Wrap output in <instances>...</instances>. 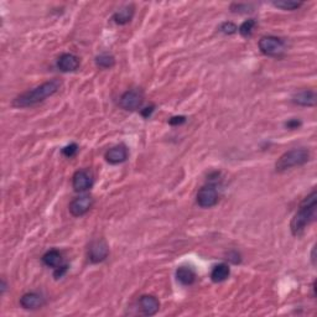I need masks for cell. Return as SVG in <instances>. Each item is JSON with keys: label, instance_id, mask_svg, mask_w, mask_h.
<instances>
[{"label": "cell", "instance_id": "cell-10", "mask_svg": "<svg viewBox=\"0 0 317 317\" xmlns=\"http://www.w3.org/2000/svg\"><path fill=\"white\" fill-rule=\"evenodd\" d=\"M128 155V147L124 145V144H119V145H115L113 147H110L107 152H105L104 158L108 164L110 165H119V164H123L127 161Z\"/></svg>", "mask_w": 317, "mask_h": 317}, {"label": "cell", "instance_id": "cell-4", "mask_svg": "<svg viewBox=\"0 0 317 317\" xmlns=\"http://www.w3.org/2000/svg\"><path fill=\"white\" fill-rule=\"evenodd\" d=\"M260 52L265 56L276 57L285 51V43L276 36H263L258 43Z\"/></svg>", "mask_w": 317, "mask_h": 317}, {"label": "cell", "instance_id": "cell-29", "mask_svg": "<svg viewBox=\"0 0 317 317\" xmlns=\"http://www.w3.org/2000/svg\"><path fill=\"white\" fill-rule=\"evenodd\" d=\"M311 263L313 266H316V246H313L312 252H311Z\"/></svg>", "mask_w": 317, "mask_h": 317}, {"label": "cell", "instance_id": "cell-14", "mask_svg": "<svg viewBox=\"0 0 317 317\" xmlns=\"http://www.w3.org/2000/svg\"><path fill=\"white\" fill-rule=\"evenodd\" d=\"M57 67L61 72H74L80 67V58L73 54H62L57 60Z\"/></svg>", "mask_w": 317, "mask_h": 317}, {"label": "cell", "instance_id": "cell-7", "mask_svg": "<svg viewBox=\"0 0 317 317\" xmlns=\"http://www.w3.org/2000/svg\"><path fill=\"white\" fill-rule=\"evenodd\" d=\"M109 255V248L105 241L103 239H97L93 241L88 247V259L91 263L98 264L104 261Z\"/></svg>", "mask_w": 317, "mask_h": 317}, {"label": "cell", "instance_id": "cell-16", "mask_svg": "<svg viewBox=\"0 0 317 317\" xmlns=\"http://www.w3.org/2000/svg\"><path fill=\"white\" fill-rule=\"evenodd\" d=\"M176 279L185 286L192 285L196 282V272L190 266H180L176 270Z\"/></svg>", "mask_w": 317, "mask_h": 317}, {"label": "cell", "instance_id": "cell-19", "mask_svg": "<svg viewBox=\"0 0 317 317\" xmlns=\"http://www.w3.org/2000/svg\"><path fill=\"white\" fill-rule=\"evenodd\" d=\"M96 65L99 68H112L115 65V58L109 54H101L96 57Z\"/></svg>", "mask_w": 317, "mask_h": 317}, {"label": "cell", "instance_id": "cell-17", "mask_svg": "<svg viewBox=\"0 0 317 317\" xmlns=\"http://www.w3.org/2000/svg\"><path fill=\"white\" fill-rule=\"evenodd\" d=\"M62 254L61 252H58L57 249H51L49 252H46L45 254L43 255V261L46 266L49 268H54L56 269L60 265H62Z\"/></svg>", "mask_w": 317, "mask_h": 317}, {"label": "cell", "instance_id": "cell-8", "mask_svg": "<svg viewBox=\"0 0 317 317\" xmlns=\"http://www.w3.org/2000/svg\"><path fill=\"white\" fill-rule=\"evenodd\" d=\"M93 175L88 170H78L72 176V187L76 192H86L93 186Z\"/></svg>", "mask_w": 317, "mask_h": 317}, {"label": "cell", "instance_id": "cell-15", "mask_svg": "<svg viewBox=\"0 0 317 317\" xmlns=\"http://www.w3.org/2000/svg\"><path fill=\"white\" fill-rule=\"evenodd\" d=\"M135 9L132 4L125 5V7L121 8L118 12L114 13L113 15V21L116 25H127L132 21L133 16H134Z\"/></svg>", "mask_w": 317, "mask_h": 317}, {"label": "cell", "instance_id": "cell-12", "mask_svg": "<svg viewBox=\"0 0 317 317\" xmlns=\"http://www.w3.org/2000/svg\"><path fill=\"white\" fill-rule=\"evenodd\" d=\"M294 104L300 107H315L317 103V94L313 90H302L296 92L291 98Z\"/></svg>", "mask_w": 317, "mask_h": 317}, {"label": "cell", "instance_id": "cell-5", "mask_svg": "<svg viewBox=\"0 0 317 317\" xmlns=\"http://www.w3.org/2000/svg\"><path fill=\"white\" fill-rule=\"evenodd\" d=\"M144 102V94L143 92L139 90H130L124 92L119 98V107L124 110H129V112H134V110L139 109L143 105Z\"/></svg>", "mask_w": 317, "mask_h": 317}, {"label": "cell", "instance_id": "cell-25", "mask_svg": "<svg viewBox=\"0 0 317 317\" xmlns=\"http://www.w3.org/2000/svg\"><path fill=\"white\" fill-rule=\"evenodd\" d=\"M68 270V265L67 264H62V265H60L58 268L55 269L54 271V276L56 278V279H60V278H62L63 275L66 274V271Z\"/></svg>", "mask_w": 317, "mask_h": 317}, {"label": "cell", "instance_id": "cell-1", "mask_svg": "<svg viewBox=\"0 0 317 317\" xmlns=\"http://www.w3.org/2000/svg\"><path fill=\"white\" fill-rule=\"evenodd\" d=\"M62 82L60 80H51L32 90L24 92L13 101V105L16 108H29L40 104L47 98L52 97L60 91Z\"/></svg>", "mask_w": 317, "mask_h": 317}, {"label": "cell", "instance_id": "cell-20", "mask_svg": "<svg viewBox=\"0 0 317 317\" xmlns=\"http://www.w3.org/2000/svg\"><path fill=\"white\" fill-rule=\"evenodd\" d=\"M255 26H257V21H255L254 19H248V20H246L244 23H242L241 26L238 27V32L241 34V36L248 38L252 36Z\"/></svg>", "mask_w": 317, "mask_h": 317}, {"label": "cell", "instance_id": "cell-28", "mask_svg": "<svg viewBox=\"0 0 317 317\" xmlns=\"http://www.w3.org/2000/svg\"><path fill=\"white\" fill-rule=\"evenodd\" d=\"M152 112H154V105H151L150 108H145V109L141 112V114H143V116H145V118H149L150 114H151Z\"/></svg>", "mask_w": 317, "mask_h": 317}, {"label": "cell", "instance_id": "cell-18", "mask_svg": "<svg viewBox=\"0 0 317 317\" xmlns=\"http://www.w3.org/2000/svg\"><path fill=\"white\" fill-rule=\"evenodd\" d=\"M229 275H230L229 266H228L227 264L222 263V264H218V265H216L215 268L212 269V271H211V280L217 284L223 283V282H226L228 278H229Z\"/></svg>", "mask_w": 317, "mask_h": 317}, {"label": "cell", "instance_id": "cell-27", "mask_svg": "<svg viewBox=\"0 0 317 317\" xmlns=\"http://www.w3.org/2000/svg\"><path fill=\"white\" fill-rule=\"evenodd\" d=\"M285 127L288 129H297V128L301 127V122L297 121V119H290L289 122H286Z\"/></svg>", "mask_w": 317, "mask_h": 317}, {"label": "cell", "instance_id": "cell-13", "mask_svg": "<svg viewBox=\"0 0 317 317\" xmlns=\"http://www.w3.org/2000/svg\"><path fill=\"white\" fill-rule=\"evenodd\" d=\"M139 306H140L141 312L145 316H154L156 315L160 310V302L152 295H143L139 299Z\"/></svg>", "mask_w": 317, "mask_h": 317}, {"label": "cell", "instance_id": "cell-2", "mask_svg": "<svg viewBox=\"0 0 317 317\" xmlns=\"http://www.w3.org/2000/svg\"><path fill=\"white\" fill-rule=\"evenodd\" d=\"M317 192L313 190L312 192L305 197L304 201L300 204L299 210L295 213L290 223V229L293 235L299 237L304 233L306 227L312 223L316 219V210H317Z\"/></svg>", "mask_w": 317, "mask_h": 317}, {"label": "cell", "instance_id": "cell-9", "mask_svg": "<svg viewBox=\"0 0 317 317\" xmlns=\"http://www.w3.org/2000/svg\"><path fill=\"white\" fill-rule=\"evenodd\" d=\"M92 206H93V199L88 194H85V196H80L72 200L68 206V210L73 217H82L91 210Z\"/></svg>", "mask_w": 317, "mask_h": 317}, {"label": "cell", "instance_id": "cell-24", "mask_svg": "<svg viewBox=\"0 0 317 317\" xmlns=\"http://www.w3.org/2000/svg\"><path fill=\"white\" fill-rule=\"evenodd\" d=\"M77 152H78V145H77L76 143L69 144V145L65 146L62 149V155H65V156L68 157V158L73 157L74 155L77 154Z\"/></svg>", "mask_w": 317, "mask_h": 317}, {"label": "cell", "instance_id": "cell-26", "mask_svg": "<svg viewBox=\"0 0 317 317\" xmlns=\"http://www.w3.org/2000/svg\"><path fill=\"white\" fill-rule=\"evenodd\" d=\"M183 123H186V116L183 115L172 116V118L169 119V124L170 125H182Z\"/></svg>", "mask_w": 317, "mask_h": 317}, {"label": "cell", "instance_id": "cell-3", "mask_svg": "<svg viewBox=\"0 0 317 317\" xmlns=\"http://www.w3.org/2000/svg\"><path fill=\"white\" fill-rule=\"evenodd\" d=\"M308 160H310V151L307 149L300 147V149L289 150L278 158L275 169L278 172H283L295 166L305 165Z\"/></svg>", "mask_w": 317, "mask_h": 317}, {"label": "cell", "instance_id": "cell-6", "mask_svg": "<svg viewBox=\"0 0 317 317\" xmlns=\"http://www.w3.org/2000/svg\"><path fill=\"white\" fill-rule=\"evenodd\" d=\"M196 202L200 207L211 208L218 204V192L213 185H206L197 192Z\"/></svg>", "mask_w": 317, "mask_h": 317}, {"label": "cell", "instance_id": "cell-23", "mask_svg": "<svg viewBox=\"0 0 317 317\" xmlns=\"http://www.w3.org/2000/svg\"><path fill=\"white\" fill-rule=\"evenodd\" d=\"M219 31L224 35H233L238 31V27H237V25H235L234 23H232V21H226V23L221 24V26H219Z\"/></svg>", "mask_w": 317, "mask_h": 317}, {"label": "cell", "instance_id": "cell-11", "mask_svg": "<svg viewBox=\"0 0 317 317\" xmlns=\"http://www.w3.org/2000/svg\"><path fill=\"white\" fill-rule=\"evenodd\" d=\"M45 304V297L38 293H26L20 297V306L25 310H38Z\"/></svg>", "mask_w": 317, "mask_h": 317}, {"label": "cell", "instance_id": "cell-30", "mask_svg": "<svg viewBox=\"0 0 317 317\" xmlns=\"http://www.w3.org/2000/svg\"><path fill=\"white\" fill-rule=\"evenodd\" d=\"M5 290H7V283H5V280L3 279L2 280V295L5 293Z\"/></svg>", "mask_w": 317, "mask_h": 317}, {"label": "cell", "instance_id": "cell-21", "mask_svg": "<svg viewBox=\"0 0 317 317\" xmlns=\"http://www.w3.org/2000/svg\"><path fill=\"white\" fill-rule=\"evenodd\" d=\"M272 5L275 8H279L283 10H289V12H293V10L299 9L302 5V3L299 2H290V0H282V2H272Z\"/></svg>", "mask_w": 317, "mask_h": 317}, {"label": "cell", "instance_id": "cell-22", "mask_svg": "<svg viewBox=\"0 0 317 317\" xmlns=\"http://www.w3.org/2000/svg\"><path fill=\"white\" fill-rule=\"evenodd\" d=\"M254 7L252 4H242V3H234V4L230 5V10L232 13L235 14H247L252 13Z\"/></svg>", "mask_w": 317, "mask_h": 317}]
</instances>
